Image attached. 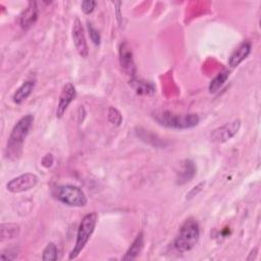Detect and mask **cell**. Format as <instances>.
Listing matches in <instances>:
<instances>
[{"mask_svg":"<svg viewBox=\"0 0 261 261\" xmlns=\"http://www.w3.org/2000/svg\"><path fill=\"white\" fill-rule=\"evenodd\" d=\"M34 122V116L32 114H27L22 116L12 127L11 133L9 135L5 155L10 160L17 159L22 152L23 142L30 132Z\"/></svg>","mask_w":261,"mask_h":261,"instance_id":"obj_1","label":"cell"},{"mask_svg":"<svg viewBox=\"0 0 261 261\" xmlns=\"http://www.w3.org/2000/svg\"><path fill=\"white\" fill-rule=\"evenodd\" d=\"M200 238V226L197 220L193 217L188 218L179 228V231L174 239L173 247L180 253L192 250Z\"/></svg>","mask_w":261,"mask_h":261,"instance_id":"obj_2","label":"cell"},{"mask_svg":"<svg viewBox=\"0 0 261 261\" xmlns=\"http://www.w3.org/2000/svg\"><path fill=\"white\" fill-rule=\"evenodd\" d=\"M97 220H98V215L96 212L88 213L82 218L77 228L74 246L68 256L69 260L77 258L79 255L82 253V251L85 249L86 245L88 244L91 236L95 230Z\"/></svg>","mask_w":261,"mask_h":261,"instance_id":"obj_3","label":"cell"},{"mask_svg":"<svg viewBox=\"0 0 261 261\" xmlns=\"http://www.w3.org/2000/svg\"><path fill=\"white\" fill-rule=\"evenodd\" d=\"M52 195L56 200L70 207H84L88 203L83 190L73 185L57 186L52 190Z\"/></svg>","mask_w":261,"mask_h":261,"instance_id":"obj_4","label":"cell"},{"mask_svg":"<svg viewBox=\"0 0 261 261\" xmlns=\"http://www.w3.org/2000/svg\"><path fill=\"white\" fill-rule=\"evenodd\" d=\"M156 120L159 124L175 129H187L198 125L200 118L195 113L189 114H173L170 111H164L156 116Z\"/></svg>","mask_w":261,"mask_h":261,"instance_id":"obj_5","label":"cell"},{"mask_svg":"<svg viewBox=\"0 0 261 261\" xmlns=\"http://www.w3.org/2000/svg\"><path fill=\"white\" fill-rule=\"evenodd\" d=\"M38 176L34 173L27 172L13 177L6 184V189L8 192L13 194H19L32 190L38 184Z\"/></svg>","mask_w":261,"mask_h":261,"instance_id":"obj_6","label":"cell"},{"mask_svg":"<svg viewBox=\"0 0 261 261\" xmlns=\"http://www.w3.org/2000/svg\"><path fill=\"white\" fill-rule=\"evenodd\" d=\"M241 127V120L234 119L232 121L226 122L225 124L213 129L210 134V139L215 143H225L234 137Z\"/></svg>","mask_w":261,"mask_h":261,"instance_id":"obj_7","label":"cell"},{"mask_svg":"<svg viewBox=\"0 0 261 261\" xmlns=\"http://www.w3.org/2000/svg\"><path fill=\"white\" fill-rule=\"evenodd\" d=\"M71 35H72L73 44L75 46V49H76L77 53L82 57H84V58L88 57V55H89V48H88V44H87L84 28L82 25V21L79 18H75L74 21H73Z\"/></svg>","mask_w":261,"mask_h":261,"instance_id":"obj_8","label":"cell"},{"mask_svg":"<svg viewBox=\"0 0 261 261\" xmlns=\"http://www.w3.org/2000/svg\"><path fill=\"white\" fill-rule=\"evenodd\" d=\"M75 95H76V91L72 84L67 83L62 87V90H61V93L59 96V100H58V104H57V108H56V117L57 118H61L64 115L69 104L74 100Z\"/></svg>","mask_w":261,"mask_h":261,"instance_id":"obj_9","label":"cell"},{"mask_svg":"<svg viewBox=\"0 0 261 261\" xmlns=\"http://www.w3.org/2000/svg\"><path fill=\"white\" fill-rule=\"evenodd\" d=\"M119 62L123 71L134 77L136 73V65L132 48L127 42H123L119 46Z\"/></svg>","mask_w":261,"mask_h":261,"instance_id":"obj_10","label":"cell"},{"mask_svg":"<svg viewBox=\"0 0 261 261\" xmlns=\"http://www.w3.org/2000/svg\"><path fill=\"white\" fill-rule=\"evenodd\" d=\"M39 9L36 1H30L28 6L22 10L19 15V24L23 30L30 29L34 25L38 19Z\"/></svg>","mask_w":261,"mask_h":261,"instance_id":"obj_11","label":"cell"},{"mask_svg":"<svg viewBox=\"0 0 261 261\" xmlns=\"http://www.w3.org/2000/svg\"><path fill=\"white\" fill-rule=\"evenodd\" d=\"M196 172H197V167H196L194 161L191 159H186L182 162L181 167L176 174V178H175L176 185L182 186V185L191 181L193 179V177L195 176Z\"/></svg>","mask_w":261,"mask_h":261,"instance_id":"obj_12","label":"cell"},{"mask_svg":"<svg viewBox=\"0 0 261 261\" xmlns=\"http://www.w3.org/2000/svg\"><path fill=\"white\" fill-rule=\"evenodd\" d=\"M250 52H251V43L249 41H244L230 54L228 58V65L231 68L239 66L249 56Z\"/></svg>","mask_w":261,"mask_h":261,"instance_id":"obj_13","label":"cell"},{"mask_svg":"<svg viewBox=\"0 0 261 261\" xmlns=\"http://www.w3.org/2000/svg\"><path fill=\"white\" fill-rule=\"evenodd\" d=\"M144 247V233L143 231H140L134 242L132 243L130 247L125 252L124 256L122 257V260H135L140 253L142 252Z\"/></svg>","mask_w":261,"mask_h":261,"instance_id":"obj_14","label":"cell"},{"mask_svg":"<svg viewBox=\"0 0 261 261\" xmlns=\"http://www.w3.org/2000/svg\"><path fill=\"white\" fill-rule=\"evenodd\" d=\"M35 88V81H27L13 94V102L15 104L22 103L33 92Z\"/></svg>","mask_w":261,"mask_h":261,"instance_id":"obj_15","label":"cell"},{"mask_svg":"<svg viewBox=\"0 0 261 261\" xmlns=\"http://www.w3.org/2000/svg\"><path fill=\"white\" fill-rule=\"evenodd\" d=\"M20 232V226L16 223H1L0 240L1 242L9 241L17 238Z\"/></svg>","mask_w":261,"mask_h":261,"instance_id":"obj_16","label":"cell"},{"mask_svg":"<svg viewBox=\"0 0 261 261\" xmlns=\"http://www.w3.org/2000/svg\"><path fill=\"white\" fill-rule=\"evenodd\" d=\"M130 85L135 89V91L141 95H149L154 93L155 91V87L153 86V84L143 80H138L135 76L132 77Z\"/></svg>","mask_w":261,"mask_h":261,"instance_id":"obj_17","label":"cell"},{"mask_svg":"<svg viewBox=\"0 0 261 261\" xmlns=\"http://www.w3.org/2000/svg\"><path fill=\"white\" fill-rule=\"evenodd\" d=\"M228 76H229V71L228 70H223V71L219 72L214 79L211 80V82L209 84V87H208L209 92L210 93L217 92L224 85V83L226 82Z\"/></svg>","mask_w":261,"mask_h":261,"instance_id":"obj_18","label":"cell"},{"mask_svg":"<svg viewBox=\"0 0 261 261\" xmlns=\"http://www.w3.org/2000/svg\"><path fill=\"white\" fill-rule=\"evenodd\" d=\"M58 259L57 247L54 243H49L43 250L42 260L44 261H55Z\"/></svg>","mask_w":261,"mask_h":261,"instance_id":"obj_19","label":"cell"},{"mask_svg":"<svg viewBox=\"0 0 261 261\" xmlns=\"http://www.w3.org/2000/svg\"><path fill=\"white\" fill-rule=\"evenodd\" d=\"M107 117H108L109 122L115 126L120 125L122 122V115H121L120 111L118 109H116L115 107H109Z\"/></svg>","mask_w":261,"mask_h":261,"instance_id":"obj_20","label":"cell"},{"mask_svg":"<svg viewBox=\"0 0 261 261\" xmlns=\"http://www.w3.org/2000/svg\"><path fill=\"white\" fill-rule=\"evenodd\" d=\"M87 27H88V32H89V36H90L91 41H92V42L94 43V45H96V46L100 45L101 37H100V34H99L98 30H97L91 22H88Z\"/></svg>","mask_w":261,"mask_h":261,"instance_id":"obj_21","label":"cell"},{"mask_svg":"<svg viewBox=\"0 0 261 261\" xmlns=\"http://www.w3.org/2000/svg\"><path fill=\"white\" fill-rule=\"evenodd\" d=\"M96 1H94V0H85V1H83L82 2V4H81V8H82V11L85 13V14H91L93 11H94V9H95V7H96Z\"/></svg>","mask_w":261,"mask_h":261,"instance_id":"obj_22","label":"cell"},{"mask_svg":"<svg viewBox=\"0 0 261 261\" xmlns=\"http://www.w3.org/2000/svg\"><path fill=\"white\" fill-rule=\"evenodd\" d=\"M204 185H205V182H204V181H202V182L198 184L197 186H195L194 188H192V190L187 194V199H189V200H190V199H192L193 197L197 196V195L202 191V189H203Z\"/></svg>","mask_w":261,"mask_h":261,"instance_id":"obj_23","label":"cell"},{"mask_svg":"<svg viewBox=\"0 0 261 261\" xmlns=\"http://www.w3.org/2000/svg\"><path fill=\"white\" fill-rule=\"evenodd\" d=\"M53 162H54V157H53V155L52 154H46L44 157H43V159H42V165L44 166V167H46V168H49V167H51L52 166V164H53Z\"/></svg>","mask_w":261,"mask_h":261,"instance_id":"obj_24","label":"cell"},{"mask_svg":"<svg viewBox=\"0 0 261 261\" xmlns=\"http://www.w3.org/2000/svg\"><path fill=\"white\" fill-rule=\"evenodd\" d=\"M117 7H116V13H117V19H118V21L120 22L121 21V14H120V12H119V6L121 5V2H113Z\"/></svg>","mask_w":261,"mask_h":261,"instance_id":"obj_25","label":"cell"}]
</instances>
